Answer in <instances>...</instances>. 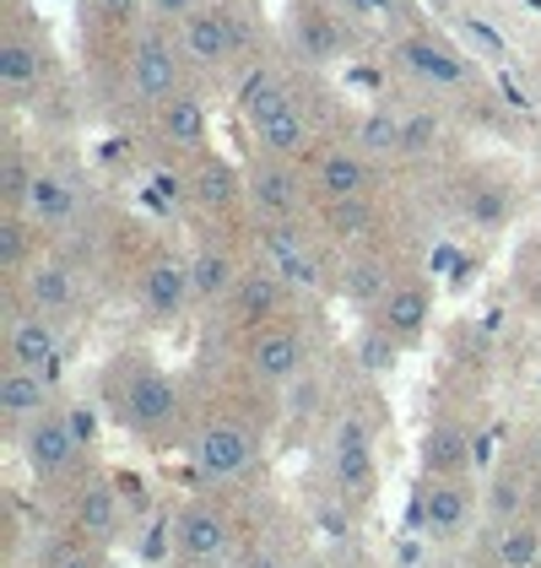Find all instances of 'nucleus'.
Listing matches in <instances>:
<instances>
[{
  "mask_svg": "<svg viewBox=\"0 0 541 568\" xmlns=\"http://www.w3.org/2000/svg\"><path fill=\"white\" fill-rule=\"evenodd\" d=\"M114 406L135 438H163L169 423L180 417V390L146 352H131L114 363Z\"/></svg>",
  "mask_w": 541,
  "mask_h": 568,
  "instance_id": "obj_1",
  "label": "nucleus"
},
{
  "mask_svg": "<svg viewBox=\"0 0 541 568\" xmlns=\"http://www.w3.org/2000/svg\"><path fill=\"white\" fill-rule=\"evenodd\" d=\"M17 449H22V466L33 471V481L60 487V481H71L82 471V460H88L92 444L82 438L71 406H49V412H39V417L17 434Z\"/></svg>",
  "mask_w": 541,
  "mask_h": 568,
  "instance_id": "obj_2",
  "label": "nucleus"
},
{
  "mask_svg": "<svg viewBox=\"0 0 541 568\" xmlns=\"http://www.w3.org/2000/svg\"><path fill=\"white\" fill-rule=\"evenodd\" d=\"M174 39H180L190 71L217 77V71L233 65V60H244V49H249L244 6H217V0H206L201 11H190L180 28H174Z\"/></svg>",
  "mask_w": 541,
  "mask_h": 568,
  "instance_id": "obj_3",
  "label": "nucleus"
},
{
  "mask_svg": "<svg viewBox=\"0 0 541 568\" xmlns=\"http://www.w3.org/2000/svg\"><path fill=\"white\" fill-rule=\"evenodd\" d=\"M125 65H131L135 98H141L146 109H163L169 98H180V92L190 88V82H184L190 60H184L180 39H169V33H163V22H152V28H141V33H135Z\"/></svg>",
  "mask_w": 541,
  "mask_h": 568,
  "instance_id": "obj_4",
  "label": "nucleus"
},
{
  "mask_svg": "<svg viewBox=\"0 0 541 568\" xmlns=\"http://www.w3.org/2000/svg\"><path fill=\"white\" fill-rule=\"evenodd\" d=\"M125 530V493L114 477H76L71 498H65V541L82 547H109Z\"/></svg>",
  "mask_w": 541,
  "mask_h": 568,
  "instance_id": "obj_5",
  "label": "nucleus"
},
{
  "mask_svg": "<svg viewBox=\"0 0 541 568\" xmlns=\"http://www.w3.org/2000/svg\"><path fill=\"white\" fill-rule=\"evenodd\" d=\"M174 558L184 568H227L233 558V520L217 498H190L174 515Z\"/></svg>",
  "mask_w": 541,
  "mask_h": 568,
  "instance_id": "obj_6",
  "label": "nucleus"
},
{
  "mask_svg": "<svg viewBox=\"0 0 541 568\" xmlns=\"http://www.w3.org/2000/svg\"><path fill=\"white\" fill-rule=\"evenodd\" d=\"M309 174H298V163H287V158H270L261 152V163L244 174V201H249V212L276 227V222H298L304 217V206H309Z\"/></svg>",
  "mask_w": 541,
  "mask_h": 568,
  "instance_id": "obj_7",
  "label": "nucleus"
},
{
  "mask_svg": "<svg viewBox=\"0 0 541 568\" xmlns=\"http://www.w3.org/2000/svg\"><path fill=\"white\" fill-rule=\"evenodd\" d=\"M255 460H261V438L249 434L244 423H233V417L206 423V428H201V438H195V455H190L195 477L217 481V487L249 477V471H255Z\"/></svg>",
  "mask_w": 541,
  "mask_h": 568,
  "instance_id": "obj_8",
  "label": "nucleus"
},
{
  "mask_svg": "<svg viewBox=\"0 0 541 568\" xmlns=\"http://www.w3.org/2000/svg\"><path fill=\"white\" fill-rule=\"evenodd\" d=\"M417 520L439 541L466 536L471 520H477V487H471V477H422L417 481Z\"/></svg>",
  "mask_w": 541,
  "mask_h": 568,
  "instance_id": "obj_9",
  "label": "nucleus"
},
{
  "mask_svg": "<svg viewBox=\"0 0 541 568\" xmlns=\"http://www.w3.org/2000/svg\"><path fill=\"white\" fill-rule=\"evenodd\" d=\"M244 368L261 379V385H293L304 368H309V336L298 325H261L244 347Z\"/></svg>",
  "mask_w": 541,
  "mask_h": 568,
  "instance_id": "obj_10",
  "label": "nucleus"
},
{
  "mask_svg": "<svg viewBox=\"0 0 541 568\" xmlns=\"http://www.w3.org/2000/svg\"><path fill=\"white\" fill-rule=\"evenodd\" d=\"M184 201H190V212H201V217H227V212L244 206V174L206 146V152H195V158L184 163Z\"/></svg>",
  "mask_w": 541,
  "mask_h": 568,
  "instance_id": "obj_11",
  "label": "nucleus"
},
{
  "mask_svg": "<svg viewBox=\"0 0 541 568\" xmlns=\"http://www.w3.org/2000/svg\"><path fill=\"white\" fill-rule=\"evenodd\" d=\"M309 190L319 201H368L374 190V158L358 146H315L309 158Z\"/></svg>",
  "mask_w": 541,
  "mask_h": 568,
  "instance_id": "obj_12",
  "label": "nucleus"
},
{
  "mask_svg": "<svg viewBox=\"0 0 541 568\" xmlns=\"http://www.w3.org/2000/svg\"><path fill=\"white\" fill-rule=\"evenodd\" d=\"M249 125H255L261 152H270V158L298 163V158H309V152H315V120H309V109H304V98H298V92L276 98L266 114H255Z\"/></svg>",
  "mask_w": 541,
  "mask_h": 568,
  "instance_id": "obj_13",
  "label": "nucleus"
},
{
  "mask_svg": "<svg viewBox=\"0 0 541 568\" xmlns=\"http://www.w3.org/2000/svg\"><path fill=\"white\" fill-rule=\"evenodd\" d=\"M282 304H287V276H282V271H266V265L238 271L233 293L223 298L227 320L244 325V331H261V325H270V320H282Z\"/></svg>",
  "mask_w": 541,
  "mask_h": 568,
  "instance_id": "obj_14",
  "label": "nucleus"
},
{
  "mask_svg": "<svg viewBox=\"0 0 541 568\" xmlns=\"http://www.w3.org/2000/svg\"><path fill=\"white\" fill-rule=\"evenodd\" d=\"M428 320H433V282L428 276H401V282H390V293L379 298V331L385 336H396L401 347L411 342H422V331H428Z\"/></svg>",
  "mask_w": 541,
  "mask_h": 568,
  "instance_id": "obj_15",
  "label": "nucleus"
},
{
  "mask_svg": "<svg viewBox=\"0 0 541 568\" xmlns=\"http://www.w3.org/2000/svg\"><path fill=\"white\" fill-rule=\"evenodd\" d=\"M6 363L17 368H39V374H60V336H54V320L39 308H11L6 314Z\"/></svg>",
  "mask_w": 541,
  "mask_h": 568,
  "instance_id": "obj_16",
  "label": "nucleus"
},
{
  "mask_svg": "<svg viewBox=\"0 0 541 568\" xmlns=\"http://www.w3.org/2000/svg\"><path fill=\"white\" fill-rule=\"evenodd\" d=\"M152 120H157V141H163L169 152L195 158V152L212 146V109H206V98L195 88H184L180 98H169L163 109H152Z\"/></svg>",
  "mask_w": 541,
  "mask_h": 568,
  "instance_id": "obj_17",
  "label": "nucleus"
},
{
  "mask_svg": "<svg viewBox=\"0 0 541 568\" xmlns=\"http://www.w3.org/2000/svg\"><path fill=\"white\" fill-rule=\"evenodd\" d=\"M135 293H141V308H146L152 320H180L184 304H195V293H190V261L152 255V261L141 265Z\"/></svg>",
  "mask_w": 541,
  "mask_h": 568,
  "instance_id": "obj_18",
  "label": "nucleus"
},
{
  "mask_svg": "<svg viewBox=\"0 0 541 568\" xmlns=\"http://www.w3.org/2000/svg\"><path fill=\"white\" fill-rule=\"evenodd\" d=\"M54 406V379L39 374V368H17V363H6V374H0V417H6V434L17 438L39 412Z\"/></svg>",
  "mask_w": 541,
  "mask_h": 568,
  "instance_id": "obj_19",
  "label": "nucleus"
},
{
  "mask_svg": "<svg viewBox=\"0 0 541 568\" xmlns=\"http://www.w3.org/2000/svg\"><path fill=\"white\" fill-rule=\"evenodd\" d=\"M396 60H401L406 77H417L428 88H466L471 82V65L460 54H450L439 39H422V33H406L396 44Z\"/></svg>",
  "mask_w": 541,
  "mask_h": 568,
  "instance_id": "obj_20",
  "label": "nucleus"
},
{
  "mask_svg": "<svg viewBox=\"0 0 541 568\" xmlns=\"http://www.w3.org/2000/svg\"><path fill=\"white\" fill-rule=\"evenodd\" d=\"M287 22H293V49H298L309 65H325V60H336V54L347 49V33H341L336 11L319 6V0H298Z\"/></svg>",
  "mask_w": 541,
  "mask_h": 568,
  "instance_id": "obj_21",
  "label": "nucleus"
},
{
  "mask_svg": "<svg viewBox=\"0 0 541 568\" xmlns=\"http://www.w3.org/2000/svg\"><path fill=\"white\" fill-rule=\"evenodd\" d=\"M22 298H28V308H39V314H65V308H76V271L65 261H33L28 271H22Z\"/></svg>",
  "mask_w": 541,
  "mask_h": 568,
  "instance_id": "obj_22",
  "label": "nucleus"
},
{
  "mask_svg": "<svg viewBox=\"0 0 541 568\" xmlns=\"http://www.w3.org/2000/svg\"><path fill=\"white\" fill-rule=\"evenodd\" d=\"M44 77H49L44 49L33 44L22 28H11L6 44H0V82H6V98H33V92L44 88Z\"/></svg>",
  "mask_w": 541,
  "mask_h": 568,
  "instance_id": "obj_23",
  "label": "nucleus"
},
{
  "mask_svg": "<svg viewBox=\"0 0 541 568\" xmlns=\"http://www.w3.org/2000/svg\"><path fill=\"white\" fill-rule=\"evenodd\" d=\"M488 558L493 568H541V515H509L493 525V541H488Z\"/></svg>",
  "mask_w": 541,
  "mask_h": 568,
  "instance_id": "obj_24",
  "label": "nucleus"
},
{
  "mask_svg": "<svg viewBox=\"0 0 541 568\" xmlns=\"http://www.w3.org/2000/svg\"><path fill=\"white\" fill-rule=\"evenodd\" d=\"M417 455H422V477H471V438L455 423H433Z\"/></svg>",
  "mask_w": 541,
  "mask_h": 568,
  "instance_id": "obj_25",
  "label": "nucleus"
},
{
  "mask_svg": "<svg viewBox=\"0 0 541 568\" xmlns=\"http://www.w3.org/2000/svg\"><path fill=\"white\" fill-rule=\"evenodd\" d=\"M233 282H238V265H233V255L223 244H201L190 255V293H195V304H223L233 293Z\"/></svg>",
  "mask_w": 541,
  "mask_h": 568,
  "instance_id": "obj_26",
  "label": "nucleus"
},
{
  "mask_svg": "<svg viewBox=\"0 0 541 568\" xmlns=\"http://www.w3.org/2000/svg\"><path fill=\"white\" fill-rule=\"evenodd\" d=\"M76 184L65 174H54V169H39L33 174V195H28V217L39 222V227H65V222L76 217Z\"/></svg>",
  "mask_w": 541,
  "mask_h": 568,
  "instance_id": "obj_27",
  "label": "nucleus"
},
{
  "mask_svg": "<svg viewBox=\"0 0 541 568\" xmlns=\"http://www.w3.org/2000/svg\"><path fill=\"white\" fill-rule=\"evenodd\" d=\"M39 261V222L28 212H6L0 217V271L11 282H22V271Z\"/></svg>",
  "mask_w": 541,
  "mask_h": 568,
  "instance_id": "obj_28",
  "label": "nucleus"
},
{
  "mask_svg": "<svg viewBox=\"0 0 541 568\" xmlns=\"http://www.w3.org/2000/svg\"><path fill=\"white\" fill-rule=\"evenodd\" d=\"M266 250H270V261H276V271H282L293 287H315L319 282V265L309 261V244L293 233V222H276V227H270Z\"/></svg>",
  "mask_w": 541,
  "mask_h": 568,
  "instance_id": "obj_29",
  "label": "nucleus"
},
{
  "mask_svg": "<svg viewBox=\"0 0 541 568\" xmlns=\"http://www.w3.org/2000/svg\"><path fill=\"white\" fill-rule=\"evenodd\" d=\"M287 77L276 71V65H249L244 71V82H238V92H233V109L244 114V120H255V114H266L276 98H287Z\"/></svg>",
  "mask_w": 541,
  "mask_h": 568,
  "instance_id": "obj_30",
  "label": "nucleus"
},
{
  "mask_svg": "<svg viewBox=\"0 0 541 568\" xmlns=\"http://www.w3.org/2000/svg\"><path fill=\"white\" fill-rule=\"evenodd\" d=\"M33 163L17 141H6V158H0V206L6 212H28V195H33Z\"/></svg>",
  "mask_w": 541,
  "mask_h": 568,
  "instance_id": "obj_31",
  "label": "nucleus"
},
{
  "mask_svg": "<svg viewBox=\"0 0 541 568\" xmlns=\"http://www.w3.org/2000/svg\"><path fill=\"white\" fill-rule=\"evenodd\" d=\"M358 152H368V158H401V114L396 109H368L358 125Z\"/></svg>",
  "mask_w": 541,
  "mask_h": 568,
  "instance_id": "obj_32",
  "label": "nucleus"
},
{
  "mask_svg": "<svg viewBox=\"0 0 541 568\" xmlns=\"http://www.w3.org/2000/svg\"><path fill=\"white\" fill-rule=\"evenodd\" d=\"M341 293H347V298H358V304H379V298L390 293L385 261H379V255H363V261H353V265H347V282H341Z\"/></svg>",
  "mask_w": 541,
  "mask_h": 568,
  "instance_id": "obj_33",
  "label": "nucleus"
},
{
  "mask_svg": "<svg viewBox=\"0 0 541 568\" xmlns=\"http://www.w3.org/2000/svg\"><path fill=\"white\" fill-rule=\"evenodd\" d=\"M141 195H146V206L163 212V217H174V212L190 206V201H184V174H152L141 184Z\"/></svg>",
  "mask_w": 541,
  "mask_h": 568,
  "instance_id": "obj_34",
  "label": "nucleus"
},
{
  "mask_svg": "<svg viewBox=\"0 0 541 568\" xmlns=\"http://www.w3.org/2000/svg\"><path fill=\"white\" fill-rule=\"evenodd\" d=\"M433 141H439V120L433 114H401V158H422V152H433Z\"/></svg>",
  "mask_w": 541,
  "mask_h": 568,
  "instance_id": "obj_35",
  "label": "nucleus"
},
{
  "mask_svg": "<svg viewBox=\"0 0 541 568\" xmlns=\"http://www.w3.org/2000/svg\"><path fill=\"white\" fill-rule=\"evenodd\" d=\"M358 357H363V368H379V374H385V368H396L401 342H396V336H385V331L374 325V331H368V336L358 342Z\"/></svg>",
  "mask_w": 541,
  "mask_h": 568,
  "instance_id": "obj_36",
  "label": "nucleus"
},
{
  "mask_svg": "<svg viewBox=\"0 0 541 568\" xmlns=\"http://www.w3.org/2000/svg\"><path fill=\"white\" fill-rule=\"evenodd\" d=\"M135 11H146V0H88L92 28H131Z\"/></svg>",
  "mask_w": 541,
  "mask_h": 568,
  "instance_id": "obj_37",
  "label": "nucleus"
},
{
  "mask_svg": "<svg viewBox=\"0 0 541 568\" xmlns=\"http://www.w3.org/2000/svg\"><path fill=\"white\" fill-rule=\"evenodd\" d=\"M44 568H109L103 564V547H82V541H65L44 558Z\"/></svg>",
  "mask_w": 541,
  "mask_h": 568,
  "instance_id": "obj_38",
  "label": "nucleus"
},
{
  "mask_svg": "<svg viewBox=\"0 0 541 568\" xmlns=\"http://www.w3.org/2000/svg\"><path fill=\"white\" fill-rule=\"evenodd\" d=\"M206 0H146V17L152 22H163V28H180L190 11H201Z\"/></svg>",
  "mask_w": 541,
  "mask_h": 568,
  "instance_id": "obj_39",
  "label": "nucleus"
},
{
  "mask_svg": "<svg viewBox=\"0 0 541 568\" xmlns=\"http://www.w3.org/2000/svg\"><path fill=\"white\" fill-rule=\"evenodd\" d=\"M358 11H374V17H396L401 11V0H353Z\"/></svg>",
  "mask_w": 541,
  "mask_h": 568,
  "instance_id": "obj_40",
  "label": "nucleus"
},
{
  "mask_svg": "<svg viewBox=\"0 0 541 568\" xmlns=\"http://www.w3.org/2000/svg\"><path fill=\"white\" fill-rule=\"evenodd\" d=\"M525 466H531V477H541V434H531V449H525Z\"/></svg>",
  "mask_w": 541,
  "mask_h": 568,
  "instance_id": "obj_41",
  "label": "nucleus"
},
{
  "mask_svg": "<svg viewBox=\"0 0 541 568\" xmlns=\"http://www.w3.org/2000/svg\"><path fill=\"white\" fill-rule=\"evenodd\" d=\"M217 6H244V11H255V0H217Z\"/></svg>",
  "mask_w": 541,
  "mask_h": 568,
  "instance_id": "obj_42",
  "label": "nucleus"
},
{
  "mask_svg": "<svg viewBox=\"0 0 541 568\" xmlns=\"http://www.w3.org/2000/svg\"><path fill=\"white\" fill-rule=\"evenodd\" d=\"M146 568H184L180 558H163V564H146Z\"/></svg>",
  "mask_w": 541,
  "mask_h": 568,
  "instance_id": "obj_43",
  "label": "nucleus"
},
{
  "mask_svg": "<svg viewBox=\"0 0 541 568\" xmlns=\"http://www.w3.org/2000/svg\"><path fill=\"white\" fill-rule=\"evenodd\" d=\"M531 509H537V515H541V477H537V504H531Z\"/></svg>",
  "mask_w": 541,
  "mask_h": 568,
  "instance_id": "obj_44",
  "label": "nucleus"
}]
</instances>
